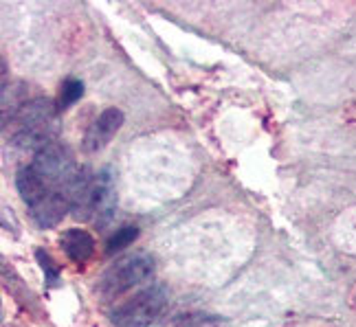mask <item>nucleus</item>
<instances>
[{
  "mask_svg": "<svg viewBox=\"0 0 356 327\" xmlns=\"http://www.w3.org/2000/svg\"><path fill=\"white\" fill-rule=\"evenodd\" d=\"M117 209V185L111 167H104L99 174H90L81 167L79 181L73 194V217L81 222L95 220L99 226H106L113 220Z\"/></svg>",
  "mask_w": 356,
  "mask_h": 327,
  "instance_id": "1",
  "label": "nucleus"
},
{
  "mask_svg": "<svg viewBox=\"0 0 356 327\" xmlns=\"http://www.w3.org/2000/svg\"><path fill=\"white\" fill-rule=\"evenodd\" d=\"M58 112V108L42 97L22 103L11 115V134L16 145L40 152L42 147L56 143Z\"/></svg>",
  "mask_w": 356,
  "mask_h": 327,
  "instance_id": "2",
  "label": "nucleus"
},
{
  "mask_svg": "<svg viewBox=\"0 0 356 327\" xmlns=\"http://www.w3.org/2000/svg\"><path fill=\"white\" fill-rule=\"evenodd\" d=\"M154 268H156L154 257L149 253H132L104 272L97 285V292L104 301H111V299L128 292L134 285L147 281L154 275Z\"/></svg>",
  "mask_w": 356,
  "mask_h": 327,
  "instance_id": "3",
  "label": "nucleus"
},
{
  "mask_svg": "<svg viewBox=\"0 0 356 327\" xmlns=\"http://www.w3.org/2000/svg\"><path fill=\"white\" fill-rule=\"evenodd\" d=\"M168 305L165 285H149L113 312L115 327H149Z\"/></svg>",
  "mask_w": 356,
  "mask_h": 327,
  "instance_id": "4",
  "label": "nucleus"
},
{
  "mask_svg": "<svg viewBox=\"0 0 356 327\" xmlns=\"http://www.w3.org/2000/svg\"><path fill=\"white\" fill-rule=\"evenodd\" d=\"M123 121H126V117H123L119 108H106L84 134V152L95 154V152H99V149H104L121 130Z\"/></svg>",
  "mask_w": 356,
  "mask_h": 327,
  "instance_id": "5",
  "label": "nucleus"
},
{
  "mask_svg": "<svg viewBox=\"0 0 356 327\" xmlns=\"http://www.w3.org/2000/svg\"><path fill=\"white\" fill-rule=\"evenodd\" d=\"M60 246L66 257L75 264H86L95 253V237L84 228H68L60 237Z\"/></svg>",
  "mask_w": 356,
  "mask_h": 327,
  "instance_id": "6",
  "label": "nucleus"
},
{
  "mask_svg": "<svg viewBox=\"0 0 356 327\" xmlns=\"http://www.w3.org/2000/svg\"><path fill=\"white\" fill-rule=\"evenodd\" d=\"M81 97H84V81H79L75 77L66 79L62 84V90H60V101H58V110H68L73 103H77Z\"/></svg>",
  "mask_w": 356,
  "mask_h": 327,
  "instance_id": "7",
  "label": "nucleus"
},
{
  "mask_svg": "<svg viewBox=\"0 0 356 327\" xmlns=\"http://www.w3.org/2000/svg\"><path fill=\"white\" fill-rule=\"evenodd\" d=\"M136 237H139V228L132 226V224L117 228V233H115L111 240H108V246H106L108 255H113V253H117V251H121V249L130 246V244H132Z\"/></svg>",
  "mask_w": 356,
  "mask_h": 327,
  "instance_id": "8",
  "label": "nucleus"
},
{
  "mask_svg": "<svg viewBox=\"0 0 356 327\" xmlns=\"http://www.w3.org/2000/svg\"><path fill=\"white\" fill-rule=\"evenodd\" d=\"M35 257H38L40 266H42L47 285H58L60 283V266L56 264V260H53V257L44 249H38L35 251Z\"/></svg>",
  "mask_w": 356,
  "mask_h": 327,
  "instance_id": "9",
  "label": "nucleus"
}]
</instances>
